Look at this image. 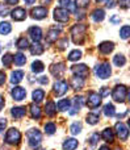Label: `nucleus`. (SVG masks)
I'll return each mask as SVG.
<instances>
[{
    "label": "nucleus",
    "mask_w": 130,
    "mask_h": 150,
    "mask_svg": "<svg viewBox=\"0 0 130 150\" xmlns=\"http://www.w3.org/2000/svg\"><path fill=\"white\" fill-rule=\"evenodd\" d=\"M101 92H103V96H107V95H108V91H107V87H103Z\"/></svg>",
    "instance_id": "54"
},
{
    "label": "nucleus",
    "mask_w": 130,
    "mask_h": 150,
    "mask_svg": "<svg viewBox=\"0 0 130 150\" xmlns=\"http://www.w3.org/2000/svg\"><path fill=\"white\" fill-rule=\"evenodd\" d=\"M72 103L74 104H72V108H71V111H70V115H75L80 111L82 105H83V103H84V98L83 96H75Z\"/></svg>",
    "instance_id": "15"
},
{
    "label": "nucleus",
    "mask_w": 130,
    "mask_h": 150,
    "mask_svg": "<svg viewBox=\"0 0 130 150\" xmlns=\"http://www.w3.org/2000/svg\"><path fill=\"white\" fill-rule=\"evenodd\" d=\"M26 138H28L29 146L33 148V149H36V148H38L39 144H41L42 134L38 129H29L28 132H26Z\"/></svg>",
    "instance_id": "2"
},
{
    "label": "nucleus",
    "mask_w": 130,
    "mask_h": 150,
    "mask_svg": "<svg viewBox=\"0 0 130 150\" xmlns=\"http://www.w3.org/2000/svg\"><path fill=\"white\" fill-rule=\"evenodd\" d=\"M11 113H12V116L15 119H21V117L25 116L26 109H25V107H13Z\"/></svg>",
    "instance_id": "21"
},
{
    "label": "nucleus",
    "mask_w": 130,
    "mask_h": 150,
    "mask_svg": "<svg viewBox=\"0 0 130 150\" xmlns=\"http://www.w3.org/2000/svg\"><path fill=\"white\" fill-rule=\"evenodd\" d=\"M57 105H58V109H59V111H67V109H70L71 103L68 99H62V100L58 101Z\"/></svg>",
    "instance_id": "30"
},
{
    "label": "nucleus",
    "mask_w": 130,
    "mask_h": 150,
    "mask_svg": "<svg viewBox=\"0 0 130 150\" xmlns=\"http://www.w3.org/2000/svg\"><path fill=\"white\" fill-rule=\"evenodd\" d=\"M13 62H15L17 66H22V65H25L26 58L22 53H17V54L13 55Z\"/></svg>",
    "instance_id": "27"
},
{
    "label": "nucleus",
    "mask_w": 130,
    "mask_h": 150,
    "mask_svg": "<svg viewBox=\"0 0 130 150\" xmlns=\"http://www.w3.org/2000/svg\"><path fill=\"white\" fill-rule=\"evenodd\" d=\"M66 71V66L65 63H54V65L50 66V73H51L54 76L60 78Z\"/></svg>",
    "instance_id": "11"
},
{
    "label": "nucleus",
    "mask_w": 130,
    "mask_h": 150,
    "mask_svg": "<svg viewBox=\"0 0 130 150\" xmlns=\"http://www.w3.org/2000/svg\"><path fill=\"white\" fill-rule=\"evenodd\" d=\"M16 46H17L18 49H28L29 42H28V40H26L25 37H20V38L17 40V42H16Z\"/></svg>",
    "instance_id": "36"
},
{
    "label": "nucleus",
    "mask_w": 130,
    "mask_h": 150,
    "mask_svg": "<svg viewBox=\"0 0 130 150\" xmlns=\"http://www.w3.org/2000/svg\"><path fill=\"white\" fill-rule=\"evenodd\" d=\"M105 17V12L103 9H95L93 12H92V18H93L96 23H100V21H103Z\"/></svg>",
    "instance_id": "26"
},
{
    "label": "nucleus",
    "mask_w": 130,
    "mask_h": 150,
    "mask_svg": "<svg viewBox=\"0 0 130 150\" xmlns=\"http://www.w3.org/2000/svg\"><path fill=\"white\" fill-rule=\"evenodd\" d=\"M0 46H1V45H0Z\"/></svg>",
    "instance_id": "60"
},
{
    "label": "nucleus",
    "mask_w": 130,
    "mask_h": 150,
    "mask_svg": "<svg viewBox=\"0 0 130 150\" xmlns=\"http://www.w3.org/2000/svg\"><path fill=\"white\" fill-rule=\"evenodd\" d=\"M55 130H57V128H55L54 122H47V124H45V133H46V134H54Z\"/></svg>",
    "instance_id": "38"
},
{
    "label": "nucleus",
    "mask_w": 130,
    "mask_h": 150,
    "mask_svg": "<svg viewBox=\"0 0 130 150\" xmlns=\"http://www.w3.org/2000/svg\"><path fill=\"white\" fill-rule=\"evenodd\" d=\"M120 36H121V38H122V40H128L129 38V36H130V26L129 25H125V26H122V28H121Z\"/></svg>",
    "instance_id": "39"
},
{
    "label": "nucleus",
    "mask_w": 130,
    "mask_h": 150,
    "mask_svg": "<svg viewBox=\"0 0 130 150\" xmlns=\"http://www.w3.org/2000/svg\"><path fill=\"white\" fill-rule=\"evenodd\" d=\"M113 62H115L116 66L122 67V66H125V63H126V58L124 57L122 54H117V55H115V58H113Z\"/></svg>",
    "instance_id": "32"
},
{
    "label": "nucleus",
    "mask_w": 130,
    "mask_h": 150,
    "mask_svg": "<svg viewBox=\"0 0 130 150\" xmlns=\"http://www.w3.org/2000/svg\"><path fill=\"white\" fill-rule=\"evenodd\" d=\"M37 80H38V83H41V84H47V83H49V79H47L46 76H39Z\"/></svg>",
    "instance_id": "48"
},
{
    "label": "nucleus",
    "mask_w": 130,
    "mask_h": 150,
    "mask_svg": "<svg viewBox=\"0 0 130 150\" xmlns=\"http://www.w3.org/2000/svg\"><path fill=\"white\" fill-rule=\"evenodd\" d=\"M12 18L15 21H24L26 18V12L24 8H15V9L11 12Z\"/></svg>",
    "instance_id": "16"
},
{
    "label": "nucleus",
    "mask_w": 130,
    "mask_h": 150,
    "mask_svg": "<svg viewBox=\"0 0 130 150\" xmlns=\"http://www.w3.org/2000/svg\"><path fill=\"white\" fill-rule=\"evenodd\" d=\"M30 47V53L33 55H39V54H42L44 53V50H45V47L42 46L39 42H34L32 46H29Z\"/></svg>",
    "instance_id": "25"
},
{
    "label": "nucleus",
    "mask_w": 130,
    "mask_h": 150,
    "mask_svg": "<svg viewBox=\"0 0 130 150\" xmlns=\"http://www.w3.org/2000/svg\"><path fill=\"white\" fill-rule=\"evenodd\" d=\"M101 137L104 138L105 142H113V141H115V132H113L110 128H107V129L103 130Z\"/></svg>",
    "instance_id": "22"
},
{
    "label": "nucleus",
    "mask_w": 130,
    "mask_h": 150,
    "mask_svg": "<svg viewBox=\"0 0 130 150\" xmlns=\"http://www.w3.org/2000/svg\"><path fill=\"white\" fill-rule=\"evenodd\" d=\"M82 58V52L80 50H72V52L70 53V54H68V61H78V59H80Z\"/></svg>",
    "instance_id": "37"
},
{
    "label": "nucleus",
    "mask_w": 130,
    "mask_h": 150,
    "mask_svg": "<svg viewBox=\"0 0 130 150\" xmlns=\"http://www.w3.org/2000/svg\"><path fill=\"white\" fill-rule=\"evenodd\" d=\"M97 141H99V133H93V134L91 136V138H89V144H91L92 146H95L97 144Z\"/></svg>",
    "instance_id": "44"
},
{
    "label": "nucleus",
    "mask_w": 130,
    "mask_h": 150,
    "mask_svg": "<svg viewBox=\"0 0 130 150\" xmlns=\"http://www.w3.org/2000/svg\"><path fill=\"white\" fill-rule=\"evenodd\" d=\"M59 29H57V28H51L49 30V33H47V36H46V41H47V44H53V42H55L57 41V38H58V36H59Z\"/></svg>",
    "instance_id": "18"
},
{
    "label": "nucleus",
    "mask_w": 130,
    "mask_h": 150,
    "mask_svg": "<svg viewBox=\"0 0 130 150\" xmlns=\"http://www.w3.org/2000/svg\"><path fill=\"white\" fill-rule=\"evenodd\" d=\"M4 104H5L4 98H3V96L0 95V111H1V109H3V107H4Z\"/></svg>",
    "instance_id": "51"
},
{
    "label": "nucleus",
    "mask_w": 130,
    "mask_h": 150,
    "mask_svg": "<svg viewBox=\"0 0 130 150\" xmlns=\"http://www.w3.org/2000/svg\"><path fill=\"white\" fill-rule=\"evenodd\" d=\"M68 90V84L65 80H58L54 83V92L57 96H63Z\"/></svg>",
    "instance_id": "10"
},
{
    "label": "nucleus",
    "mask_w": 130,
    "mask_h": 150,
    "mask_svg": "<svg viewBox=\"0 0 130 150\" xmlns=\"http://www.w3.org/2000/svg\"><path fill=\"white\" fill-rule=\"evenodd\" d=\"M5 3H8V4H17L18 0H5Z\"/></svg>",
    "instance_id": "53"
},
{
    "label": "nucleus",
    "mask_w": 130,
    "mask_h": 150,
    "mask_svg": "<svg viewBox=\"0 0 130 150\" xmlns=\"http://www.w3.org/2000/svg\"><path fill=\"white\" fill-rule=\"evenodd\" d=\"M118 4H120L121 8L128 9V8L130 7V0H118Z\"/></svg>",
    "instance_id": "45"
},
{
    "label": "nucleus",
    "mask_w": 130,
    "mask_h": 150,
    "mask_svg": "<svg viewBox=\"0 0 130 150\" xmlns=\"http://www.w3.org/2000/svg\"><path fill=\"white\" fill-rule=\"evenodd\" d=\"M22 78H24V71H21V70L13 71L12 75H11V83L17 84V83H20L22 80Z\"/></svg>",
    "instance_id": "24"
},
{
    "label": "nucleus",
    "mask_w": 130,
    "mask_h": 150,
    "mask_svg": "<svg viewBox=\"0 0 130 150\" xmlns=\"http://www.w3.org/2000/svg\"><path fill=\"white\" fill-rule=\"evenodd\" d=\"M113 49H115V44L109 41H104L99 45V50L103 54H109V53L113 52Z\"/></svg>",
    "instance_id": "17"
},
{
    "label": "nucleus",
    "mask_w": 130,
    "mask_h": 150,
    "mask_svg": "<svg viewBox=\"0 0 130 150\" xmlns=\"http://www.w3.org/2000/svg\"><path fill=\"white\" fill-rule=\"evenodd\" d=\"M86 120L89 125H96L97 122H99V115L97 113H88L86 117Z\"/></svg>",
    "instance_id": "34"
},
{
    "label": "nucleus",
    "mask_w": 130,
    "mask_h": 150,
    "mask_svg": "<svg viewBox=\"0 0 130 150\" xmlns=\"http://www.w3.org/2000/svg\"><path fill=\"white\" fill-rule=\"evenodd\" d=\"M12 30V26L9 23H0V34H8Z\"/></svg>",
    "instance_id": "35"
},
{
    "label": "nucleus",
    "mask_w": 130,
    "mask_h": 150,
    "mask_svg": "<svg viewBox=\"0 0 130 150\" xmlns=\"http://www.w3.org/2000/svg\"><path fill=\"white\" fill-rule=\"evenodd\" d=\"M62 148H63V150H75L78 148V141H76L75 138H67V140L63 142Z\"/></svg>",
    "instance_id": "20"
},
{
    "label": "nucleus",
    "mask_w": 130,
    "mask_h": 150,
    "mask_svg": "<svg viewBox=\"0 0 130 150\" xmlns=\"http://www.w3.org/2000/svg\"><path fill=\"white\" fill-rule=\"evenodd\" d=\"M4 82H5V74L3 71H0V86L4 84Z\"/></svg>",
    "instance_id": "49"
},
{
    "label": "nucleus",
    "mask_w": 130,
    "mask_h": 150,
    "mask_svg": "<svg viewBox=\"0 0 130 150\" xmlns=\"http://www.w3.org/2000/svg\"><path fill=\"white\" fill-rule=\"evenodd\" d=\"M45 113L47 115V116L53 117L55 113H57V105H55L54 101H47L46 104H45Z\"/></svg>",
    "instance_id": "19"
},
{
    "label": "nucleus",
    "mask_w": 130,
    "mask_h": 150,
    "mask_svg": "<svg viewBox=\"0 0 130 150\" xmlns=\"http://www.w3.org/2000/svg\"><path fill=\"white\" fill-rule=\"evenodd\" d=\"M24 1H25V3H26V4L32 5V4H34V3H36V0H24Z\"/></svg>",
    "instance_id": "55"
},
{
    "label": "nucleus",
    "mask_w": 130,
    "mask_h": 150,
    "mask_svg": "<svg viewBox=\"0 0 130 150\" xmlns=\"http://www.w3.org/2000/svg\"><path fill=\"white\" fill-rule=\"evenodd\" d=\"M70 132L72 133V134H79V133L82 132V124L78 121L74 122V124L70 127Z\"/></svg>",
    "instance_id": "41"
},
{
    "label": "nucleus",
    "mask_w": 130,
    "mask_h": 150,
    "mask_svg": "<svg viewBox=\"0 0 130 150\" xmlns=\"http://www.w3.org/2000/svg\"><path fill=\"white\" fill-rule=\"evenodd\" d=\"M32 96H33L34 103H39V101H42V99L45 98V91L44 90H34Z\"/></svg>",
    "instance_id": "29"
},
{
    "label": "nucleus",
    "mask_w": 130,
    "mask_h": 150,
    "mask_svg": "<svg viewBox=\"0 0 130 150\" xmlns=\"http://www.w3.org/2000/svg\"><path fill=\"white\" fill-rule=\"evenodd\" d=\"M110 21H112V23H115V24H116V23H120V18H118L117 16H113V17L110 18Z\"/></svg>",
    "instance_id": "52"
},
{
    "label": "nucleus",
    "mask_w": 130,
    "mask_h": 150,
    "mask_svg": "<svg viewBox=\"0 0 130 150\" xmlns=\"http://www.w3.org/2000/svg\"><path fill=\"white\" fill-rule=\"evenodd\" d=\"M44 69H45V66H44V63H42L41 61H36V62L32 63V71L36 73V74L37 73H42Z\"/></svg>",
    "instance_id": "33"
},
{
    "label": "nucleus",
    "mask_w": 130,
    "mask_h": 150,
    "mask_svg": "<svg viewBox=\"0 0 130 150\" xmlns=\"http://www.w3.org/2000/svg\"><path fill=\"white\" fill-rule=\"evenodd\" d=\"M21 141V133L18 129L16 128H11L5 134V142L9 144V145H17Z\"/></svg>",
    "instance_id": "5"
},
{
    "label": "nucleus",
    "mask_w": 130,
    "mask_h": 150,
    "mask_svg": "<svg viewBox=\"0 0 130 150\" xmlns=\"http://www.w3.org/2000/svg\"><path fill=\"white\" fill-rule=\"evenodd\" d=\"M29 108H30V116L33 117V119L38 120L39 117H41V109H39L38 105H36V104H32Z\"/></svg>",
    "instance_id": "28"
},
{
    "label": "nucleus",
    "mask_w": 130,
    "mask_h": 150,
    "mask_svg": "<svg viewBox=\"0 0 130 150\" xmlns=\"http://www.w3.org/2000/svg\"><path fill=\"white\" fill-rule=\"evenodd\" d=\"M71 86H72V88L76 91L82 90L84 86V79H82V78H79V76H74L72 79H71Z\"/></svg>",
    "instance_id": "23"
},
{
    "label": "nucleus",
    "mask_w": 130,
    "mask_h": 150,
    "mask_svg": "<svg viewBox=\"0 0 130 150\" xmlns=\"http://www.w3.org/2000/svg\"><path fill=\"white\" fill-rule=\"evenodd\" d=\"M116 133H117V136L120 137V140L122 141H126L128 140V136H129V130H128V127H126L124 122H117L116 124Z\"/></svg>",
    "instance_id": "8"
},
{
    "label": "nucleus",
    "mask_w": 130,
    "mask_h": 150,
    "mask_svg": "<svg viewBox=\"0 0 130 150\" xmlns=\"http://www.w3.org/2000/svg\"><path fill=\"white\" fill-rule=\"evenodd\" d=\"M104 115L107 117H112L116 115V111H115V105L113 104H105L104 105Z\"/></svg>",
    "instance_id": "31"
},
{
    "label": "nucleus",
    "mask_w": 130,
    "mask_h": 150,
    "mask_svg": "<svg viewBox=\"0 0 130 150\" xmlns=\"http://www.w3.org/2000/svg\"><path fill=\"white\" fill-rule=\"evenodd\" d=\"M95 74H96V76L100 78V79H107V78H109L110 74H112L110 65L109 63H107V62L97 65L96 67H95Z\"/></svg>",
    "instance_id": "4"
},
{
    "label": "nucleus",
    "mask_w": 130,
    "mask_h": 150,
    "mask_svg": "<svg viewBox=\"0 0 130 150\" xmlns=\"http://www.w3.org/2000/svg\"><path fill=\"white\" fill-rule=\"evenodd\" d=\"M107 7L108 8H113V7H115V0H107Z\"/></svg>",
    "instance_id": "50"
},
{
    "label": "nucleus",
    "mask_w": 130,
    "mask_h": 150,
    "mask_svg": "<svg viewBox=\"0 0 130 150\" xmlns=\"http://www.w3.org/2000/svg\"><path fill=\"white\" fill-rule=\"evenodd\" d=\"M88 4H89V0H76V5L80 8L88 7Z\"/></svg>",
    "instance_id": "46"
},
{
    "label": "nucleus",
    "mask_w": 130,
    "mask_h": 150,
    "mask_svg": "<svg viewBox=\"0 0 130 150\" xmlns=\"http://www.w3.org/2000/svg\"><path fill=\"white\" fill-rule=\"evenodd\" d=\"M99 150H110V149L108 148V146H105V145H104V146H101V148H100Z\"/></svg>",
    "instance_id": "57"
},
{
    "label": "nucleus",
    "mask_w": 130,
    "mask_h": 150,
    "mask_svg": "<svg viewBox=\"0 0 130 150\" xmlns=\"http://www.w3.org/2000/svg\"><path fill=\"white\" fill-rule=\"evenodd\" d=\"M1 62H3V65L4 66H7V67H9L11 65H12V62H13V55L12 54H5L4 57L1 58Z\"/></svg>",
    "instance_id": "40"
},
{
    "label": "nucleus",
    "mask_w": 130,
    "mask_h": 150,
    "mask_svg": "<svg viewBox=\"0 0 130 150\" xmlns=\"http://www.w3.org/2000/svg\"><path fill=\"white\" fill-rule=\"evenodd\" d=\"M8 13H9V8H8L7 5H4V4H0V16L5 17Z\"/></svg>",
    "instance_id": "43"
},
{
    "label": "nucleus",
    "mask_w": 130,
    "mask_h": 150,
    "mask_svg": "<svg viewBox=\"0 0 130 150\" xmlns=\"http://www.w3.org/2000/svg\"><path fill=\"white\" fill-rule=\"evenodd\" d=\"M47 16V9L45 7H36L32 9V17L36 20H42Z\"/></svg>",
    "instance_id": "13"
},
{
    "label": "nucleus",
    "mask_w": 130,
    "mask_h": 150,
    "mask_svg": "<svg viewBox=\"0 0 130 150\" xmlns=\"http://www.w3.org/2000/svg\"><path fill=\"white\" fill-rule=\"evenodd\" d=\"M28 34L34 42H38L39 40L42 38V30H41V28H38V26H32V28H29Z\"/></svg>",
    "instance_id": "14"
},
{
    "label": "nucleus",
    "mask_w": 130,
    "mask_h": 150,
    "mask_svg": "<svg viewBox=\"0 0 130 150\" xmlns=\"http://www.w3.org/2000/svg\"><path fill=\"white\" fill-rule=\"evenodd\" d=\"M12 98L15 99L16 101H21V100H24L25 99V96H26V90L24 87H15L12 90Z\"/></svg>",
    "instance_id": "12"
},
{
    "label": "nucleus",
    "mask_w": 130,
    "mask_h": 150,
    "mask_svg": "<svg viewBox=\"0 0 130 150\" xmlns=\"http://www.w3.org/2000/svg\"><path fill=\"white\" fill-rule=\"evenodd\" d=\"M100 104H101V95H99L95 91H91L88 93V96H87V105L89 108H96Z\"/></svg>",
    "instance_id": "6"
},
{
    "label": "nucleus",
    "mask_w": 130,
    "mask_h": 150,
    "mask_svg": "<svg viewBox=\"0 0 130 150\" xmlns=\"http://www.w3.org/2000/svg\"><path fill=\"white\" fill-rule=\"evenodd\" d=\"M68 11L65 9V8H55L54 9V18L57 21H59V23H66V21L68 20Z\"/></svg>",
    "instance_id": "9"
},
{
    "label": "nucleus",
    "mask_w": 130,
    "mask_h": 150,
    "mask_svg": "<svg viewBox=\"0 0 130 150\" xmlns=\"http://www.w3.org/2000/svg\"><path fill=\"white\" fill-rule=\"evenodd\" d=\"M71 71L74 73V75L75 76H79V78H82V79H86L87 76L89 75V70H88V67H87L86 65H74V66H71Z\"/></svg>",
    "instance_id": "7"
},
{
    "label": "nucleus",
    "mask_w": 130,
    "mask_h": 150,
    "mask_svg": "<svg viewBox=\"0 0 130 150\" xmlns=\"http://www.w3.org/2000/svg\"><path fill=\"white\" fill-rule=\"evenodd\" d=\"M57 46L59 47L60 50L66 49V47L68 46V38H67V37H65V38H62V40H59V41H57Z\"/></svg>",
    "instance_id": "42"
},
{
    "label": "nucleus",
    "mask_w": 130,
    "mask_h": 150,
    "mask_svg": "<svg viewBox=\"0 0 130 150\" xmlns=\"http://www.w3.org/2000/svg\"><path fill=\"white\" fill-rule=\"evenodd\" d=\"M96 1H97V3H100V1H103V0H96Z\"/></svg>",
    "instance_id": "58"
},
{
    "label": "nucleus",
    "mask_w": 130,
    "mask_h": 150,
    "mask_svg": "<svg viewBox=\"0 0 130 150\" xmlns=\"http://www.w3.org/2000/svg\"><path fill=\"white\" fill-rule=\"evenodd\" d=\"M41 1H42V4H50L51 0H41Z\"/></svg>",
    "instance_id": "56"
},
{
    "label": "nucleus",
    "mask_w": 130,
    "mask_h": 150,
    "mask_svg": "<svg viewBox=\"0 0 130 150\" xmlns=\"http://www.w3.org/2000/svg\"><path fill=\"white\" fill-rule=\"evenodd\" d=\"M86 32H87V25L84 24H75L71 28V37L75 45H82L86 40Z\"/></svg>",
    "instance_id": "1"
},
{
    "label": "nucleus",
    "mask_w": 130,
    "mask_h": 150,
    "mask_svg": "<svg viewBox=\"0 0 130 150\" xmlns=\"http://www.w3.org/2000/svg\"><path fill=\"white\" fill-rule=\"evenodd\" d=\"M126 96H128V88H126V86H124V84L116 86L112 92V98L115 99V101H117V103H124Z\"/></svg>",
    "instance_id": "3"
},
{
    "label": "nucleus",
    "mask_w": 130,
    "mask_h": 150,
    "mask_svg": "<svg viewBox=\"0 0 130 150\" xmlns=\"http://www.w3.org/2000/svg\"><path fill=\"white\" fill-rule=\"evenodd\" d=\"M41 150H45V149H41Z\"/></svg>",
    "instance_id": "59"
},
{
    "label": "nucleus",
    "mask_w": 130,
    "mask_h": 150,
    "mask_svg": "<svg viewBox=\"0 0 130 150\" xmlns=\"http://www.w3.org/2000/svg\"><path fill=\"white\" fill-rule=\"evenodd\" d=\"M5 127H7V120H5V119H0V133L4 132Z\"/></svg>",
    "instance_id": "47"
}]
</instances>
